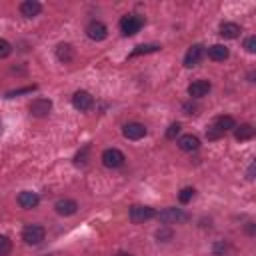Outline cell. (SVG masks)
<instances>
[{"instance_id":"6da1fadb","label":"cell","mask_w":256,"mask_h":256,"mask_svg":"<svg viewBox=\"0 0 256 256\" xmlns=\"http://www.w3.org/2000/svg\"><path fill=\"white\" fill-rule=\"evenodd\" d=\"M142 26H144V18L138 16V14H126V16H122V20H120V30H122L124 36H134V34H138Z\"/></svg>"},{"instance_id":"7a4b0ae2","label":"cell","mask_w":256,"mask_h":256,"mask_svg":"<svg viewBox=\"0 0 256 256\" xmlns=\"http://www.w3.org/2000/svg\"><path fill=\"white\" fill-rule=\"evenodd\" d=\"M156 218L162 222V224H182L188 220V214L182 210V208H164L162 212H156Z\"/></svg>"},{"instance_id":"3957f363","label":"cell","mask_w":256,"mask_h":256,"mask_svg":"<svg viewBox=\"0 0 256 256\" xmlns=\"http://www.w3.org/2000/svg\"><path fill=\"white\" fill-rule=\"evenodd\" d=\"M128 216H130V220H132V224H144V222H148V220H152V218H156V210H154V208H150V206H142V204H134V206L130 208V212H128Z\"/></svg>"},{"instance_id":"277c9868","label":"cell","mask_w":256,"mask_h":256,"mask_svg":"<svg viewBox=\"0 0 256 256\" xmlns=\"http://www.w3.org/2000/svg\"><path fill=\"white\" fill-rule=\"evenodd\" d=\"M44 236H46V230L40 224H28L22 230V240L30 246H38L44 240Z\"/></svg>"},{"instance_id":"5b68a950","label":"cell","mask_w":256,"mask_h":256,"mask_svg":"<svg viewBox=\"0 0 256 256\" xmlns=\"http://www.w3.org/2000/svg\"><path fill=\"white\" fill-rule=\"evenodd\" d=\"M124 162H126V156L118 148H106L102 152V164L106 168H120L124 166Z\"/></svg>"},{"instance_id":"8992f818","label":"cell","mask_w":256,"mask_h":256,"mask_svg":"<svg viewBox=\"0 0 256 256\" xmlns=\"http://www.w3.org/2000/svg\"><path fill=\"white\" fill-rule=\"evenodd\" d=\"M206 56V50L202 44H192L188 50H186V56H184V66L186 68H192V66H198L202 62V58Z\"/></svg>"},{"instance_id":"52a82bcc","label":"cell","mask_w":256,"mask_h":256,"mask_svg":"<svg viewBox=\"0 0 256 256\" xmlns=\"http://www.w3.org/2000/svg\"><path fill=\"white\" fill-rule=\"evenodd\" d=\"M72 106H74L76 110H80V112H88V110L94 106V98H92V94L86 92V90H76L74 96H72Z\"/></svg>"},{"instance_id":"ba28073f","label":"cell","mask_w":256,"mask_h":256,"mask_svg":"<svg viewBox=\"0 0 256 256\" xmlns=\"http://www.w3.org/2000/svg\"><path fill=\"white\" fill-rule=\"evenodd\" d=\"M28 110H30L32 116L44 118V116H48L50 110H52V100H50V98H34V100L30 102Z\"/></svg>"},{"instance_id":"9c48e42d","label":"cell","mask_w":256,"mask_h":256,"mask_svg":"<svg viewBox=\"0 0 256 256\" xmlns=\"http://www.w3.org/2000/svg\"><path fill=\"white\" fill-rule=\"evenodd\" d=\"M86 36H88L90 40H94V42H102V40L108 36V28H106V24H102L100 20H92V22H88V26H86Z\"/></svg>"},{"instance_id":"30bf717a","label":"cell","mask_w":256,"mask_h":256,"mask_svg":"<svg viewBox=\"0 0 256 256\" xmlns=\"http://www.w3.org/2000/svg\"><path fill=\"white\" fill-rule=\"evenodd\" d=\"M122 134H124V138H128V140H140V138L146 136V126L140 124V122H128V124H124Z\"/></svg>"},{"instance_id":"8fae6325","label":"cell","mask_w":256,"mask_h":256,"mask_svg":"<svg viewBox=\"0 0 256 256\" xmlns=\"http://www.w3.org/2000/svg\"><path fill=\"white\" fill-rule=\"evenodd\" d=\"M54 210H56L60 216H72V214H76V210H78V202L72 200V198H58L56 204H54Z\"/></svg>"},{"instance_id":"7c38bea8","label":"cell","mask_w":256,"mask_h":256,"mask_svg":"<svg viewBox=\"0 0 256 256\" xmlns=\"http://www.w3.org/2000/svg\"><path fill=\"white\" fill-rule=\"evenodd\" d=\"M210 90H212V84H210L208 80H194V82L188 86L190 98H204V96H208Z\"/></svg>"},{"instance_id":"4fadbf2b","label":"cell","mask_w":256,"mask_h":256,"mask_svg":"<svg viewBox=\"0 0 256 256\" xmlns=\"http://www.w3.org/2000/svg\"><path fill=\"white\" fill-rule=\"evenodd\" d=\"M18 204H20V208H26V210L36 208L40 204V196L32 190H24V192L18 194Z\"/></svg>"},{"instance_id":"5bb4252c","label":"cell","mask_w":256,"mask_h":256,"mask_svg":"<svg viewBox=\"0 0 256 256\" xmlns=\"http://www.w3.org/2000/svg\"><path fill=\"white\" fill-rule=\"evenodd\" d=\"M42 12V4L38 2V0H24L22 4H20V14L24 16V18H34V16H38Z\"/></svg>"},{"instance_id":"9a60e30c","label":"cell","mask_w":256,"mask_h":256,"mask_svg":"<svg viewBox=\"0 0 256 256\" xmlns=\"http://www.w3.org/2000/svg\"><path fill=\"white\" fill-rule=\"evenodd\" d=\"M178 148L184 150V152H194V150L200 148V140L194 134H184V136L178 138Z\"/></svg>"},{"instance_id":"2e32d148","label":"cell","mask_w":256,"mask_h":256,"mask_svg":"<svg viewBox=\"0 0 256 256\" xmlns=\"http://www.w3.org/2000/svg\"><path fill=\"white\" fill-rule=\"evenodd\" d=\"M240 32H242V30H240V26H238L236 22H222V24H220V36L226 38V40L238 38Z\"/></svg>"},{"instance_id":"e0dca14e","label":"cell","mask_w":256,"mask_h":256,"mask_svg":"<svg viewBox=\"0 0 256 256\" xmlns=\"http://www.w3.org/2000/svg\"><path fill=\"white\" fill-rule=\"evenodd\" d=\"M228 56H230V50L224 44H214L208 48V58L214 62H224Z\"/></svg>"},{"instance_id":"ac0fdd59","label":"cell","mask_w":256,"mask_h":256,"mask_svg":"<svg viewBox=\"0 0 256 256\" xmlns=\"http://www.w3.org/2000/svg\"><path fill=\"white\" fill-rule=\"evenodd\" d=\"M56 58H58L60 62H64V64L72 62V58H74V48H72L70 44H66V42L58 44V46H56Z\"/></svg>"},{"instance_id":"d6986e66","label":"cell","mask_w":256,"mask_h":256,"mask_svg":"<svg viewBox=\"0 0 256 256\" xmlns=\"http://www.w3.org/2000/svg\"><path fill=\"white\" fill-rule=\"evenodd\" d=\"M214 126L218 130H222V132H228V130H234L236 128V120L232 116H228V114H220V116H216Z\"/></svg>"},{"instance_id":"ffe728a7","label":"cell","mask_w":256,"mask_h":256,"mask_svg":"<svg viewBox=\"0 0 256 256\" xmlns=\"http://www.w3.org/2000/svg\"><path fill=\"white\" fill-rule=\"evenodd\" d=\"M234 138L238 142H244V140H250L254 138V126L252 124H240L234 128Z\"/></svg>"},{"instance_id":"44dd1931","label":"cell","mask_w":256,"mask_h":256,"mask_svg":"<svg viewBox=\"0 0 256 256\" xmlns=\"http://www.w3.org/2000/svg\"><path fill=\"white\" fill-rule=\"evenodd\" d=\"M158 48H160L158 44H140V46H136V48L130 52V58L140 56V54H148V52H156Z\"/></svg>"},{"instance_id":"7402d4cb","label":"cell","mask_w":256,"mask_h":256,"mask_svg":"<svg viewBox=\"0 0 256 256\" xmlns=\"http://www.w3.org/2000/svg\"><path fill=\"white\" fill-rule=\"evenodd\" d=\"M194 194H196V190H194L192 186H186V188H182V190H180V194H178V200H180L182 204H188V202L194 198Z\"/></svg>"},{"instance_id":"603a6c76","label":"cell","mask_w":256,"mask_h":256,"mask_svg":"<svg viewBox=\"0 0 256 256\" xmlns=\"http://www.w3.org/2000/svg\"><path fill=\"white\" fill-rule=\"evenodd\" d=\"M12 252V240L4 234H0V256H8Z\"/></svg>"},{"instance_id":"cb8c5ba5","label":"cell","mask_w":256,"mask_h":256,"mask_svg":"<svg viewBox=\"0 0 256 256\" xmlns=\"http://www.w3.org/2000/svg\"><path fill=\"white\" fill-rule=\"evenodd\" d=\"M172 236H174V232H172L170 228H166V226H162V228L156 230V238H158V242H168V240H172Z\"/></svg>"},{"instance_id":"d4e9b609","label":"cell","mask_w":256,"mask_h":256,"mask_svg":"<svg viewBox=\"0 0 256 256\" xmlns=\"http://www.w3.org/2000/svg\"><path fill=\"white\" fill-rule=\"evenodd\" d=\"M222 136H224V132L218 130L214 124L206 126V138H208V140H218V138H222Z\"/></svg>"},{"instance_id":"484cf974","label":"cell","mask_w":256,"mask_h":256,"mask_svg":"<svg viewBox=\"0 0 256 256\" xmlns=\"http://www.w3.org/2000/svg\"><path fill=\"white\" fill-rule=\"evenodd\" d=\"M180 128H182V126H180V122L170 124V126H168V130H166V138H168V140H174V138L180 134Z\"/></svg>"},{"instance_id":"4316f807","label":"cell","mask_w":256,"mask_h":256,"mask_svg":"<svg viewBox=\"0 0 256 256\" xmlns=\"http://www.w3.org/2000/svg\"><path fill=\"white\" fill-rule=\"evenodd\" d=\"M10 52H12L10 42H8V40H4V38H0V58H6Z\"/></svg>"},{"instance_id":"83f0119b","label":"cell","mask_w":256,"mask_h":256,"mask_svg":"<svg viewBox=\"0 0 256 256\" xmlns=\"http://www.w3.org/2000/svg\"><path fill=\"white\" fill-rule=\"evenodd\" d=\"M244 48H246V52L254 54V52H256V38H254V36H248V38L244 40Z\"/></svg>"},{"instance_id":"f1b7e54d","label":"cell","mask_w":256,"mask_h":256,"mask_svg":"<svg viewBox=\"0 0 256 256\" xmlns=\"http://www.w3.org/2000/svg\"><path fill=\"white\" fill-rule=\"evenodd\" d=\"M32 90H36V86H34V84H32V86H26V88H20V90H14V92H8V98L18 96V94H24V92H32Z\"/></svg>"},{"instance_id":"f546056e","label":"cell","mask_w":256,"mask_h":256,"mask_svg":"<svg viewBox=\"0 0 256 256\" xmlns=\"http://www.w3.org/2000/svg\"><path fill=\"white\" fill-rule=\"evenodd\" d=\"M86 152H88V146H86V148H84L82 152H78V154L74 156V162H76V164H86V160H84V156H86Z\"/></svg>"},{"instance_id":"4dcf8cb0","label":"cell","mask_w":256,"mask_h":256,"mask_svg":"<svg viewBox=\"0 0 256 256\" xmlns=\"http://www.w3.org/2000/svg\"><path fill=\"white\" fill-rule=\"evenodd\" d=\"M184 110H186V114H196V112H194V110H196L194 104H184Z\"/></svg>"},{"instance_id":"1f68e13d","label":"cell","mask_w":256,"mask_h":256,"mask_svg":"<svg viewBox=\"0 0 256 256\" xmlns=\"http://www.w3.org/2000/svg\"><path fill=\"white\" fill-rule=\"evenodd\" d=\"M248 180H254V162H252L250 168H248Z\"/></svg>"},{"instance_id":"d6a6232c","label":"cell","mask_w":256,"mask_h":256,"mask_svg":"<svg viewBox=\"0 0 256 256\" xmlns=\"http://www.w3.org/2000/svg\"><path fill=\"white\" fill-rule=\"evenodd\" d=\"M116 256H132V254H130V252H118Z\"/></svg>"},{"instance_id":"836d02e7","label":"cell","mask_w":256,"mask_h":256,"mask_svg":"<svg viewBox=\"0 0 256 256\" xmlns=\"http://www.w3.org/2000/svg\"><path fill=\"white\" fill-rule=\"evenodd\" d=\"M0 130H2V124H0Z\"/></svg>"}]
</instances>
